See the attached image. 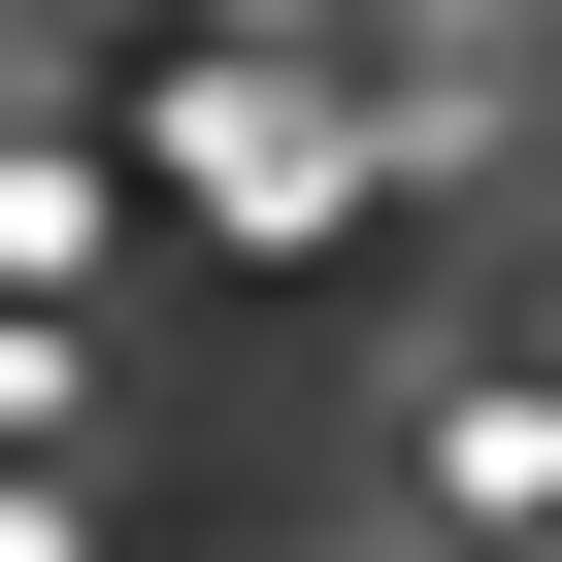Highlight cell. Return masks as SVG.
Wrapping results in <instances>:
<instances>
[{"label": "cell", "instance_id": "obj_1", "mask_svg": "<svg viewBox=\"0 0 562 562\" xmlns=\"http://www.w3.org/2000/svg\"><path fill=\"white\" fill-rule=\"evenodd\" d=\"M397 496H430L463 562H562V364H430V430H397Z\"/></svg>", "mask_w": 562, "mask_h": 562}]
</instances>
